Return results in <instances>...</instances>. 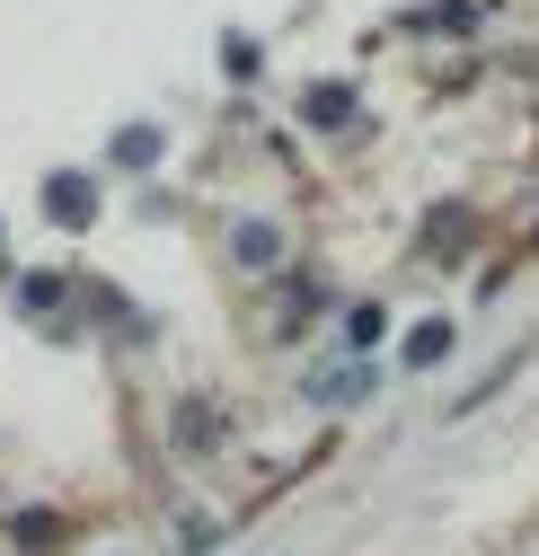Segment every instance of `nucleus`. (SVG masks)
Segmentation results:
<instances>
[{"label":"nucleus","instance_id":"obj_1","mask_svg":"<svg viewBox=\"0 0 539 556\" xmlns=\"http://www.w3.org/2000/svg\"><path fill=\"white\" fill-rule=\"evenodd\" d=\"M45 213H53V222H72V230H80V222L98 213V194H89L80 177H45Z\"/></svg>","mask_w":539,"mask_h":556},{"label":"nucleus","instance_id":"obj_2","mask_svg":"<svg viewBox=\"0 0 539 556\" xmlns=\"http://www.w3.org/2000/svg\"><path fill=\"white\" fill-rule=\"evenodd\" d=\"M115 160H124V168H151V160H160V132H151V124H124V132H115Z\"/></svg>","mask_w":539,"mask_h":556},{"label":"nucleus","instance_id":"obj_3","mask_svg":"<svg viewBox=\"0 0 539 556\" xmlns=\"http://www.w3.org/2000/svg\"><path fill=\"white\" fill-rule=\"evenodd\" d=\"M354 115V89H310V124H346Z\"/></svg>","mask_w":539,"mask_h":556},{"label":"nucleus","instance_id":"obj_4","mask_svg":"<svg viewBox=\"0 0 539 556\" xmlns=\"http://www.w3.org/2000/svg\"><path fill=\"white\" fill-rule=\"evenodd\" d=\"M442 344H451V327H442V318H425V327L408 336V363H434V354H442Z\"/></svg>","mask_w":539,"mask_h":556},{"label":"nucleus","instance_id":"obj_5","mask_svg":"<svg viewBox=\"0 0 539 556\" xmlns=\"http://www.w3.org/2000/svg\"><path fill=\"white\" fill-rule=\"evenodd\" d=\"M380 327H389L380 309H354V318H346V344H354V354H372V344H380Z\"/></svg>","mask_w":539,"mask_h":556},{"label":"nucleus","instance_id":"obj_6","mask_svg":"<svg viewBox=\"0 0 539 556\" xmlns=\"http://www.w3.org/2000/svg\"><path fill=\"white\" fill-rule=\"evenodd\" d=\"M239 256L265 265V256H275V230H265V222H239Z\"/></svg>","mask_w":539,"mask_h":556}]
</instances>
